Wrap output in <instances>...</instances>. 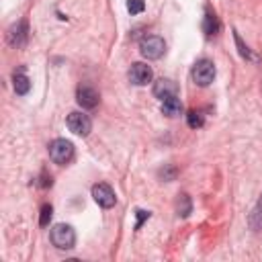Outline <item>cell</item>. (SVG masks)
<instances>
[{"label":"cell","instance_id":"obj_1","mask_svg":"<svg viewBox=\"0 0 262 262\" xmlns=\"http://www.w3.org/2000/svg\"><path fill=\"white\" fill-rule=\"evenodd\" d=\"M49 237H51V244L55 248H59V250H70L76 244V231L70 225H66V223H57L51 229Z\"/></svg>","mask_w":262,"mask_h":262},{"label":"cell","instance_id":"obj_2","mask_svg":"<svg viewBox=\"0 0 262 262\" xmlns=\"http://www.w3.org/2000/svg\"><path fill=\"white\" fill-rule=\"evenodd\" d=\"M139 51L145 59H160L166 51V43L162 37L158 35H145L141 41H139Z\"/></svg>","mask_w":262,"mask_h":262},{"label":"cell","instance_id":"obj_3","mask_svg":"<svg viewBox=\"0 0 262 262\" xmlns=\"http://www.w3.org/2000/svg\"><path fill=\"white\" fill-rule=\"evenodd\" d=\"M49 158L55 164H68L74 158V143L68 139H53L49 143Z\"/></svg>","mask_w":262,"mask_h":262},{"label":"cell","instance_id":"obj_4","mask_svg":"<svg viewBox=\"0 0 262 262\" xmlns=\"http://www.w3.org/2000/svg\"><path fill=\"white\" fill-rule=\"evenodd\" d=\"M213 78H215V66H213L211 59L203 57V59H199V61L192 66V80H194V84H199V86H209V84L213 82Z\"/></svg>","mask_w":262,"mask_h":262},{"label":"cell","instance_id":"obj_5","mask_svg":"<svg viewBox=\"0 0 262 262\" xmlns=\"http://www.w3.org/2000/svg\"><path fill=\"white\" fill-rule=\"evenodd\" d=\"M66 125H68V129H70L72 133L82 135V137H86V135L90 133V129H92V121H90V117L84 115V113H78V111H74V113L68 115Z\"/></svg>","mask_w":262,"mask_h":262},{"label":"cell","instance_id":"obj_6","mask_svg":"<svg viewBox=\"0 0 262 262\" xmlns=\"http://www.w3.org/2000/svg\"><path fill=\"white\" fill-rule=\"evenodd\" d=\"M92 199H94L100 207H104V209H111V207H115V203H117L115 190H113L108 184H104V182H98V184L92 186Z\"/></svg>","mask_w":262,"mask_h":262},{"label":"cell","instance_id":"obj_7","mask_svg":"<svg viewBox=\"0 0 262 262\" xmlns=\"http://www.w3.org/2000/svg\"><path fill=\"white\" fill-rule=\"evenodd\" d=\"M151 78H154V72L147 63L137 61L129 68V82L135 84V86H145L147 82H151Z\"/></svg>","mask_w":262,"mask_h":262},{"label":"cell","instance_id":"obj_8","mask_svg":"<svg viewBox=\"0 0 262 262\" xmlns=\"http://www.w3.org/2000/svg\"><path fill=\"white\" fill-rule=\"evenodd\" d=\"M27 37H29V29H27L25 20H18L16 25H12L8 29V43L12 47H23L27 43Z\"/></svg>","mask_w":262,"mask_h":262},{"label":"cell","instance_id":"obj_9","mask_svg":"<svg viewBox=\"0 0 262 262\" xmlns=\"http://www.w3.org/2000/svg\"><path fill=\"white\" fill-rule=\"evenodd\" d=\"M76 100H78V104H80L82 108H94V106L98 104L100 96H98V92H96L94 88H90V86H80L78 92H76Z\"/></svg>","mask_w":262,"mask_h":262},{"label":"cell","instance_id":"obj_10","mask_svg":"<svg viewBox=\"0 0 262 262\" xmlns=\"http://www.w3.org/2000/svg\"><path fill=\"white\" fill-rule=\"evenodd\" d=\"M176 92H178L176 82H172V80H168V78H160V80L154 84V96H158L160 100H164V98H168V96H174Z\"/></svg>","mask_w":262,"mask_h":262},{"label":"cell","instance_id":"obj_11","mask_svg":"<svg viewBox=\"0 0 262 262\" xmlns=\"http://www.w3.org/2000/svg\"><path fill=\"white\" fill-rule=\"evenodd\" d=\"M162 113H164L166 117H178V115L182 113V102H180V98H178L176 94L164 98V100H162Z\"/></svg>","mask_w":262,"mask_h":262},{"label":"cell","instance_id":"obj_12","mask_svg":"<svg viewBox=\"0 0 262 262\" xmlns=\"http://www.w3.org/2000/svg\"><path fill=\"white\" fill-rule=\"evenodd\" d=\"M219 29H221V23H219L217 14L211 12V10H207V14H205V18H203V31H205V35H207V37L217 35Z\"/></svg>","mask_w":262,"mask_h":262},{"label":"cell","instance_id":"obj_13","mask_svg":"<svg viewBox=\"0 0 262 262\" xmlns=\"http://www.w3.org/2000/svg\"><path fill=\"white\" fill-rule=\"evenodd\" d=\"M12 84H14V92H16V94H27V92L31 90V80L27 78L25 72H14Z\"/></svg>","mask_w":262,"mask_h":262},{"label":"cell","instance_id":"obj_14","mask_svg":"<svg viewBox=\"0 0 262 262\" xmlns=\"http://www.w3.org/2000/svg\"><path fill=\"white\" fill-rule=\"evenodd\" d=\"M190 211H192V203H190V196H188L186 192L178 194V199H176V213H178L180 217H186Z\"/></svg>","mask_w":262,"mask_h":262},{"label":"cell","instance_id":"obj_15","mask_svg":"<svg viewBox=\"0 0 262 262\" xmlns=\"http://www.w3.org/2000/svg\"><path fill=\"white\" fill-rule=\"evenodd\" d=\"M250 225H252V229H262V196L250 215Z\"/></svg>","mask_w":262,"mask_h":262},{"label":"cell","instance_id":"obj_16","mask_svg":"<svg viewBox=\"0 0 262 262\" xmlns=\"http://www.w3.org/2000/svg\"><path fill=\"white\" fill-rule=\"evenodd\" d=\"M186 119H188V127H192V129H199V127H203V123H205V117H203L201 111H190V113L186 115Z\"/></svg>","mask_w":262,"mask_h":262},{"label":"cell","instance_id":"obj_17","mask_svg":"<svg viewBox=\"0 0 262 262\" xmlns=\"http://www.w3.org/2000/svg\"><path fill=\"white\" fill-rule=\"evenodd\" d=\"M51 215H53V207H51V205H43V207H41V217H39V225H41V227L49 225V221H51Z\"/></svg>","mask_w":262,"mask_h":262},{"label":"cell","instance_id":"obj_18","mask_svg":"<svg viewBox=\"0 0 262 262\" xmlns=\"http://www.w3.org/2000/svg\"><path fill=\"white\" fill-rule=\"evenodd\" d=\"M127 10L131 14H139L145 10V0H127Z\"/></svg>","mask_w":262,"mask_h":262},{"label":"cell","instance_id":"obj_19","mask_svg":"<svg viewBox=\"0 0 262 262\" xmlns=\"http://www.w3.org/2000/svg\"><path fill=\"white\" fill-rule=\"evenodd\" d=\"M233 37H235V43H237V47H239V53H242V57H248V59H254V55L250 53V49H248V47H246V45L242 43V39H239V35L235 33Z\"/></svg>","mask_w":262,"mask_h":262},{"label":"cell","instance_id":"obj_20","mask_svg":"<svg viewBox=\"0 0 262 262\" xmlns=\"http://www.w3.org/2000/svg\"><path fill=\"white\" fill-rule=\"evenodd\" d=\"M160 176H162L164 180H172V178L176 176V168H172V166H168L166 170L162 168V170H160Z\"/></svg>","mask_w":262,"mask_h":262},{"label":"cell","instance_id":"obj_21","mask_svg":"<svg viewBox=\"0 0 262 262\" xmlns=\"http://www.w3.org/2000/svg\"><path fill=\"white\" fill-rule=\"evenodd\" d=\"M145 219H149V211H141V209H139V211H137V225H135V227H141V223H143Z\"/></svg>","mask_w":262,"mask_h":262}]
</instances>
